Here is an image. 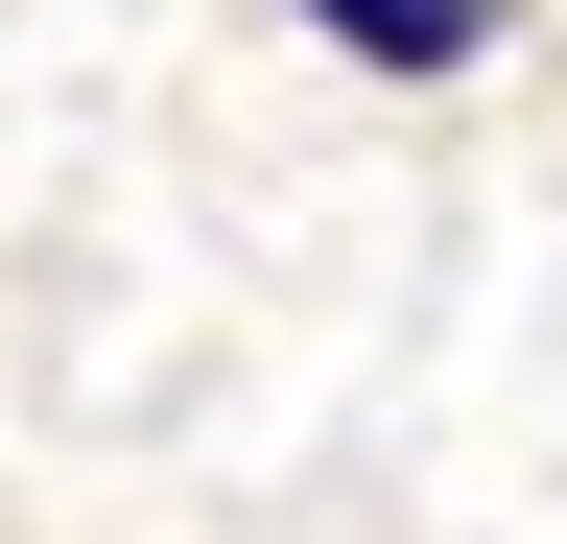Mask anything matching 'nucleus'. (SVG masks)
<instances>
[{"mask_svg":"<svg viewBox=\"0 0 567 544\" xmlns=\"http://www.w3.org/2000/svg\"><path fill=\"white\" fill-rule=\"evenodd\" d=\"M354 72H496V0H308Z\"/></svg>","mask_w":567,"mask_h":544,"instance_id":"obj_1","label":"nucleus"}]
</instances>
